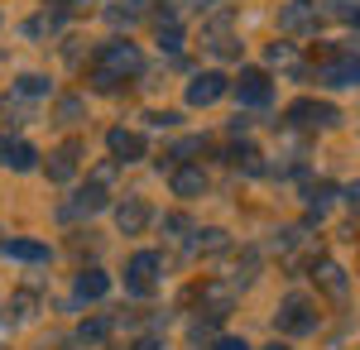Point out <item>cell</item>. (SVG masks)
I'll return each instance as SVG.
<instances>
[{
	"mask_svg": "<svg viewBox=\"0 0 360 350\" xmlns=\"http://www.w3.org/2000/svg\"><path fill=\"white\" fill-rule=\"evenodd\" d=\"M144 72V58L130 39H111L101 44V53L91 58V86L96 91H120V82H130Z\"/></svg>",
	"mask_w": 360,
	"mask_h": 350,
	"instance_id": "1",
	"label": "cell"
},
{
	"mask_svg": "<svg viewBox=\"0 0 360 350\" xmlns=\"http://www.w3.org/2000/svg\"><path fill=\"white\" fill-rule=\"evenodd\" d=\"M317 82L327 86H360V44H332L317 53Z\"/></svg>",
	"mask_w": 360,
	"mask_h": 350,
	"instance_id": "2",
	"label": "cell"
},
{
	"mask_svg": "<svg viewBox=\"0 0 360 350\" xmlns=\"http://www.w3.org/2000/svg\"><path fill=\"white\" fill-rule=\"evenodd\" d=\"M274 326L283 336H307V331H317V307H312L303 293H288L274 312Z\"/></svg>",
	"mask_w": 360,
	"mask_h": 350,
	"instance_id": "3",
	"label": "cell"
},
{
	"mask_svg": "<svg viewBox=\"0 0 360 350\" xmlns=\"http://www.w3.org/2000/svg\"><path fill=\"white\" fill-rule=\"evenodd\" d=\"M283 120L293 125V130H332V125H341V110L332 106V101H293V106L283 110Z\"/></svg>",
	"mask_w": 360,
	"mask_h": 350,
	"instance_id": "4",
	"label": "cell"
},
{
	"mask_svg": "<svg viewBox=\"0 0 360 350\" xmlns=\"http://www.w3.org/2000/svg\"><path fill=\"white\" fill-rule=\"evenodd\" d=\"M159 269H164V259H159L154 249L130 254V264H125V288H130L135 297H149V293H154V283H159Z\"/></svg>",
	"mask_w": 360,
	"mask_h": 350,
	"instance_id": "5",
	"label": "cell"
},
{
	"mask_svg": "<svg viewBox=\"0 0 360 350\" xmlns=\"http://www.w3.org/2000/svg\"><path fill=\"white\" fill-rule=\"evenodd\" d=\"M231 91L240 96V106H269V96H274L269 72H259V67H240V77L231 82Z\"/></svg>",
	"mask_w": 360,
	"mask_h": 350,
	"instance_id": "6",
	"label": "cell"
},
{
	"mask_svg": "<svg viewBox=\"0 0 360 350\" xmlns=\"http://www.w3.org/2000/svg\"><path fill=\"white\" fill-rule=\"evenodd\" d=\"M106 149H111V159H115V163H139L144 154H149L144 135H139V130H125V125L106 130Z\"/></svg>",
	"mask_w": 360,
	"mask_h": 350,
	"instance_id": "7",
	"label": "cell"
},
{
	"mask_svg": "<svg viewBox=\"0 0 360 350\" xmlns=\"http://www.w3.org/2000/svg\"><path fill=\"white\" fill-rule=\"evenodd\" d=\"M226 91H231V77L226 72H197L188 82V106H217Z\"/></svg>",
	"mask_w": 360,
	"mask_h": 350,
	"instance_id": "8",
	"label": "cell"
},
{
	"mask_svg": "<svg viewBox=\"0 0 360 350\" xmlns=\"http://www.w3.org/2000/svg\"><path fill=\"white\" fill-rule=\"evenodd\" d=\"M96 212H106V188H101V183H86V188L77 192L72 202H63V207H58V216H63V221H77V216H96Z\"/></svg>",
	"mask_w": 360,
	"mask_h": 350,
	"instance_id": "9",
	"label": "cell"
},
{
	"mask_svg": "<svg viewBox=\"0 0 360 350\" xmlns=\"http://www.w3.org/2000/svg\"><path fill=\"white\" fill-rule=\"evenodd\" d=\"M278 29H283V34H317V10H312L307 0H288V5L278 10Z\"/></svg>",
	"mask_w": 360,
	"mask_h": 350,
	"instance_id": "10",
	"label": "cell"
},
{
	"mask_svg": "<svg viewBox=\"0 0 360 350\" xmlns=\"http://www.w3.org/2000/svg\"><path fill=\"white\" fill-rule=\"evenodd\" d=\"M231 302H236V283H221V278L202 283V312H207L212 322H221L226 312H231Z\"/></svg>",
	"mask_w": 360,
	"mask_h": 350,
	"instance_id": "11",
	"label": "cell"
},
{
	"mask_svg": "<svg viewBox=\"0 0 360 350\" xmlns=\"http://www.w3.org/2000/svg\"><path fill=\"white\" fill-rule=\"evenodd\" d=\"M0 163L10 173H34L39 168V149L25 144V139H0Z\"/></svg>",
	"mask_w": 360,
	"mask_h": 350,
	"instance_id": "12",
	"label": "cell"
},
{
	"mask_svg": "<svg viewBox=\"0 0 360 350\" xmlns=\"http://www.w3.org/2000/svg\"><path fill=\"white\" fill-rule=\"evenodd\" d=\"M149 202L144 197H125L120 207H115V226H120V235H139L144 226H149Z\"/></svg>",
	"mask_w": 360,
	"mask_h": 350,
	"instance_id": "13",
	"label": "cell"
},
{
	"mask_svg": "<svg viewBox=\"0 0 360 350\" xmlns=\"http://www.w3.org/2000/svg\"><path fill=\"white\" fill-rule=\"evenodd\" d=\"M77 159H82V144L68 139L58 154H49V183H72L77 178Z\"/></svg>",
	"mask_w": 360,
	"mask_h": 350,
	"instance_id": "14",
	"label": "cell"
},
{
	"mask_svg": "<svg viewBox=\"0 0 360 350\" xmlns=\"http://www.w3.org/2000/svg\"><path fill=\"white\" fill-rule=\"evenodd\" d=\"M168 183H173V197H202V192H207V173L193 168V163H178Z\"/></svg>",
	"mask_w": 360,
	"mask_h": 350,
	"instance_id": "15",
	"label": "cell"
},
{
	"mask_svg": "<svg viewBox=\"0 0 360 350\" xmlns=\"http://www.w3.org/2000/svg\"><path fill=\"white\" fill-rule=\"evenodd\" d=\"M0 254L5 259H20V264H49V245H39V240H5Z\"/></svg>",
	"mask_w": 360,
	"mask_h": 350,
	"instance_id": "16",
	"label": "cell"
},
{
	"mask_svg": "<svg viewBox=\"0 0 360 350\" xmlns=\"http://www.w3.org/2000/svg\"><path fill=\"white\" fill-rule=\"evenodd\" d=\"M144 15H149V0H115V5H106V20H111L115 29L125 25H139V20H144Z\"/></svg>",
	"mask_w": 360,
	"mask_h": 350,
	"instance_id": "17",
	"label": "cell"
},
{
	"mask_svg": "<svg viewBox=\"0 0 360 350\" xmlns=\"http://www.w3.org/2000/svg\"><path fill=\"white\" fill-rule=\"evenodd\" d=\"M106 293H111V273H101V269H82L77 273V297L96 302V297H106Z\"/></svg>",
	"mask_w": 360,
	"mask_h": 350,
	"instance_id": "18",
	"label": "cell"
},
{
	"mask_svg": "<svg viewBox=\"0 0 360 350\" xmlns=\"http://www.w3.org/2000/svg\"><path fill=\"white\" fill-rule=\"evenodd\" d=\"M312 278L327 288V297H346V273L336 269L332 259H322V264H312Z\"/></svg>",
	"mask_w": 360,
	"mask_h": 350,
	"instance_id": "19",
	"label": "cell"
},
{
	"mask_svg": "<svg viewBox=\"0 0 360 350\" xmlns=\"http://www.w3.org/2000/svg\"><path fill=\"white\" fill-rule=\"evenodd\" d=\"M226 231H193V240H188V249L193 254H217V249H226Z\"/></svg>",
	"mask_w": 360,
	"mask_h": 350,
	"instance_id": "20",
	"label": "cell"
},
{
	"mask_svg": "<svg viewBox=\"0 0 360 350\" xmlns=\"http://www.w3.org/2000/svg\"><path fill=\"white\" fill-rule=\"evenodd\" d=\"M231 163H236V168H245L250 178H259V173H264V163H259V149H255V144H236V149H231Z\"/></svg>",
	"mask_w": 360,
	"mask_h": 350,
	"instance_id": "21",
	"label": "cell"
},
{
	"mask_svg": "<svg viewBox=\"0 0 360 350\" xmlns=\"http://www.w3.org/2000/svg\"><path fill=\"white\" fill-rule=\"evenodd\" d=\"M63 29V10H53V15H34L25 25V34H34V39H44V34H58Z\"/></svg>",
	"mask_w": 360,
	"mask_h": 350,
	"instance_id": "22",
	"label": "cell"
},
{
	"mask_svg": "<svg viewBox=\"0 0 360 350\" xmlns=\"http://www.w3.org/2000/svg\"><path fill=\"white\" fill-rule=\"evenodd\" d=\"M15 91L29 96V101H39V96H49V77H39V72H25V77L15 82Z\"/></svg>",
	"mask_w": 360,
	"mask_h": 350,
	"instance_id": "23",
	"label": "cell"
},
{
	"mask_svg": "<svg viewBox=\"0 0 360 350\" xmlns=\"http://www.w3.org/2000/svg\"><path fill=\"white\" fill-rule=\"evenodd\" d=\"M332 197H336L332 183H307V207H317V212H322V207H327Z\"/></svg>",
	"mask_w": 360,
	"mask_h": 350,
	"instance_id": "24",
	"label": "cell"
},
{
	"mask_svg": "<svg viewBox=\"0 0 360 350\" xmlns=\"http://www.w3.org/2000/svg\"><path fill=\"white\" fill-rule=\"evenodd\" d=\"M106 331H111V317H96V322H86L77 336H82L86 346H96V341H106Z\"/></svg>",
	"mask_w": 360,
	"mask_h": 350,
	"instance_id": "25",
	"label": "cell"
},
{
	"mask_svg": "<svg viewBox=\"0 0 360 350\" xmlns=\"http://www.w3.org/2000/svg\"><path fill=\"white\" fill-rule=\"evenodd\" d=\"M58 120H63V125H77V120H82V101H77V96H63V101H58Z\"/></svg>",
	"mask_w": 360,
	"mask_h": 350,
	"instance_id": "26",
	"label": "cell"
},
{
	"mask_svg": "<svg viewBox=\"0 0 360 350\" xmlns=\"http://www.w3.org/2000/svg\"><path fill=\"white\" fill-rule=\"evenodd\" d=\"M29 307H34V297L20 293V297H15V312H5V317H10V322H25V317H29Z\"/></svg>",
	"mask_w": 360,
	"mask_h": 350,
	"instance_id": "27",
	"label": "cell"
},
{
	"mask_svg": "<svg viewBox=\"0 0 360 350\" xmlns=\"http://www.w3.org/2000/svg\"><path fill=\"white\" fill-rule=\"evenodd\" d=\"M269 63H278V67L293 63V48H288V44H269Z\"/></svg>",
	"mask_w": 360,
	"mask_h": 350,
	"instance_id": "28",
	"label": "cell"
},
{
	"mask_svg": "<svg viewBox=\"0 0 360 350\" xmlns=\"http://www.w3.org/2000/svg\"><path fill=\"white\" fill-rule=\"evenodd\" d=\"M212 350H250V346H245V341H240V336H221V341H217V346H212Z\"/></svg>",
	"mask_w": 360,
	"mask_h": 350,
	"instance_id": "29",
	"label": "cell"
},
{
	"mask_svg": "<svg viewBox=\"0 0 360 350\" xmlns=\"http://www.w3.org/2000/svg\"><path fill=\"white\" fill-rule=\"evenodd\" d=\"M130 350H159V336H139V341H130Z\"/></svg>",
	"mask_w": 360,
	"mask_h": 350,
	"instance_id": "30",
	"label": "cell"
},
{
	"mask_svg": "<svg viewBox=\"0 0 360 350\" xmlns=\"http://www.w3.org/2000/svg\"><path fill=\"white\" fill-rule=\"evenodd\" d=\"M72 5H91V0H58V10H72Z\"/></svg>",
	"mask_w": 360,
	"mask_h": 350,
	"instance_id": "31",
	"label": "cell"
},
{
	"mask_svg": "<svg viewBox=\"0 0 360 350\" xmlns=\"http://www.w3.org/2000/svg\"><path fill=\"white\" fill-rule=\"evenodd\" d=\"M346 197H351V202H360V183H356V188H346Z\"/></svg>",
	"mask_w": 360,
	"mask_h": 350,
	"instance_id": "32",
	"label": "cell"
},
{
	"mask_svg": "<svg viewBox=\"0 0 360 350\" xmlns=\"http://www.w3.org/2000/svg\"><path fill=\"white\" fill-rule=\"evenodd\" d=\"M351 25H356V29H360V5H356V10H351Z\"/></svg>",
	"mask_w": 360,
	"mask_h": 350,
	"instance_id": "33",
	"label": "cell"
},
{
	"mask_svg": "<svg viewBox=\"0 0 360 350\" xmlns=\"http://www.w3.org/2000/svg\"><path fill=\"white\" fill-rule=\"evenodd\" d=\"M264 350H288V346H278V341H274V346H264Z\"/></svg>",
	"mask_w": 360,
	"mask_h": 350,
	"instance_id": "34",
	"label": "cell"
},
{
	"mask_svg": "<svg viewBox=\"0 0 360 350\" xmlns=\"http://www.w3.org/2000/svg\"><path fill=\"white\" fill-rule=\"evenodd\" d=\"M197 5H202V10H207V5H217V0H197Z\"/></svg>",
	"mask_w": 360,
	"mask_h": 350,
	"instance_id": "35",
	"label": "cell"
},
{
	"mask_svg": "<svg viewBox=\"0 0 360 350\" xmlns=\"http://www.w3.org/2000/svg\"><path fill=\"white\" fill-rule=\"evenodd\" d=\"M207 350H212V346H207Z\"/></svg>",
	"mask_w": 360,
	"mask_h": 350,
	"instance_id": "36",
	"label": "cell"
}]
</instances>
